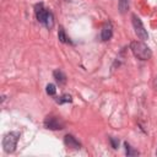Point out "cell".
<instances>
[{
	"instance_id": "6",
	"label": "cell",
	"mask_w": 157,
	"mask_h": 157,
	"mask_svg": "<svg viewBox=\"0 0 157 157\" xmlns=\"http://www.w3.org/2000/svg\"><path fill=\"white\" fill-rule=\"evenodd\" d=\"M112 37H113V26H112V23L109 21H107L103 25L102 29H101V39L104 40V42H107Z\"/></svg>"
},
{
	"instance_id": "9",
	"label": "cell",
	"mask_w": 157,
	"mask_h": 157,
	"mask_svg": "<svg viewBox=\"0 0 157 157\" xmlns=\"http://www.w3.org/2000/svg\"><path fill=\"white\" fill-rule=\"evenodd\" d=\"M58 38H59V40H60L61 43H71L70 38L66 36V33H65V31H64V28H63V27H60V28H59Z\"/></svg>"
},
{
	"instance_id": "4",
	"label": "cell",
	"mask_w": 157,
	"mask_h": 157,
	"mask_svg": "<svg viewBox=\"0 0 157 157\" xmlns=\"http://www.w3.org/2000/svg\"><path fill=\"white\" fill-rule=\"evenodd\" d=\"M131 22H132V27H134V31H135L136 36H137L140 39H142V40L148 39V33H147L145 26L142 25L141 20H140L135 13L131 15Z\"/></svg>"
},
{
	"instance_id": "10",
	"label": "cell",
	"mask_w": 157,
	"mask_h": 157,
	"mask_svg": "<svg viewBox=\"0 0 157 157\" xmlns=\"http://www.w3.org/2000/svg\"><path fill=\"white\" fill-rule=\"evenodd\" d=\"M118 7L120 13H125L129 10V0H118Z\"/></svg>"
},
{
	"instance_id": "1",
	"label": "cell",
	"mask_w": 157,
	"mask_h": 157,
	"mask_svg": "<svg viewBox=\"0 0 157 157\" xmlns=\"http://www.w3.org/2000/svg\"><path fill=\"white\" fill-rule=\"evenodd\" d=\"M36 17L38 22L44 25L48 29H52L54 27V16L53 13L43 6V4H37L36 5Z\"/></svg>"
},
{
	"instance_id": "15",
	"label": "cell",
	"mask_w": 157,
	"mask_h": 157,
	"mask_svg": "<svg viewBox=\"0 0 157 157\" xmlns=\"http://www.w3.org/2000/svg\"><path fill=\"white\" fill-rule=\"evenodd\" d=\"M153 86H155V88H157V76L155 78V81H153Z\"/></svg>"
},
{
	"instance_id": "14",
	"label": "cell",
	"mask_w": 157,
	"mask_h": 157,
	"mask_svg": "<svg viewBox=\"0 0 157 157\" xmlns=\"http://www.w3.org/2000/svg\"><path fill=\"white\" fill-rule=\"evenodd\" d=\"M109 141H110V145L113 148H118V146H119V139L118 137H109Z\"/></svg>"
},
{
	"instance_id": "17",
	"label": "cell",
	"mask_w": 157,
	"mask_h": 157,
	"mask_svg": "<svg viewBox=\"0 0 157 157\" xmlns=\"http://www.w3.org/2000/svg\"><path fill=\"white\" fill-rule=\"evenodd\" d=\"M66 1H69V0H66Z\"/></svg>"
},
{
	"instance_id": "2",
	"label": "cell",
	"mask_w": 157,
	"mask_h": 157,
	"mask_svg": "<svg viewBox=\"0 0 157 157\" xmlns=\"http://www.w3.org/2000/svg\"><path fill=\"white\" fill-rule=\"evenodd\" d=\"M130 49H131L134 56L137 58L139 60H148V59H151V56H152L151 49H150L144 42H140V40H134V42H131Z\"/></svg>"
},
{
	"instance_id": "3",
	"label": "cell",
	"mask_w": 157,
	"mask_h": 157,
	"mask_svg": "<svg viewBox=\"0 0 157 157\" xmlns=\"http://www.w3.org/2000/svg\"><path fill=\"white\" fill-rule=\"evenodd\" d=\"M20 139L18 131H10L2 137V148L6 153H12L16 150L17 141Z\"/></svg>"
},
{
	"instance_id": "16",
	"label": "cell",
	"mask_w": 157,
	"mask_h": 157,
	"mask_svg": "<svg viewBox=\"0 0 157 157\" xmlns=\"http://www.w3.org/2000/svg\"><path fill=\"white\" fill-rule=\"evenodd\" d=\"M156 155H157V152H156Z\"/></svg>"
},
{
	"instance_id": "8",
	"label": "cell",
	"mask_w": 157,
	"mask_h": 157,
	"mask_svg": "<svg viewBox=\"0 0 157 157\" xmlns=\"http://www.w3.org/2000/svg\"><path fill=\"white\" fill-rule=\"evenodd\" d=\"M53 76L55 78V81L59 83V85H65L66 83V75L63 72V70L60 69H56L53 71Z\"/></svg>"
},
{
	"instance_id": "5",
	"label": "cell",
	"mask_w": 157,
	"mask_h": 157,
	"mask_svg": "<svg viewBox=\"0 0 157 157\" xmlns=\"http://www.w3.org/2000/svg\"><path fill=\"white\" fill-rule=\"evenodd\" d=\"M44 126L49 130H61L64 129V123L60 118L49 115L44 119Z\"/></svg>"
},
{
	"instance_id": "11",
	"label": "cell",
	"mask_w": 157,
	"mask_h": 157,
	"mask_svg": "<svg viewBox=\"0 0 157 157\" xmlns=\"http://www.w3.org/2000/svg\"><path fill=\"white\" fill-rule=\"evenodd\" d=\"M124 147H125V153L128 156H136V155H139V151L134 150L128 142H124Z\"/></svg>"
},
{
	"instance_id": "12",
	"label": "cell",
	"mask_w": 157,
	"mask_h": 157,
	"mask_svg": "<svg viewBox=\"0 0 157 157\" xmlns=\"http://www.w3.org/2000/svg\"><path fill=\"white\" fill-rule=\"evenodd\" d=\"M71 101H72V98H71L70 94H63V96H60L59 98H56V103H59V104H63V103H70Z\"/></svg>"
},
{
	"instance_id": "13",
	"label": "cell",
	"mask_w": 157,
	"mask_h": 157,
	"mask_svg": "<svg viewBox=\"0 0 157 157\" xmlns=\"http://www.w3.org/2000/svg\"><path fill=\"white\" fill-rule=\"evenodd\" d=\"M45 92H47V94H49V96H54V94L56 93V87H55V85L48 83L47 87H45Z\"/></svg>"
},
{
	"instance_id": "7",
	"label": "cell",
	"mask_w": 157,
	"mask_h": 157,
	"mask_svg": "<svg viewBox=\"0 0 157 157\" xmlns=\"http://www.w3.org/2000/svg\"><path fill=\"white\" fill-rule=\"evenodd\" d=\"M64 144L70 148H75V150H80L81 148V144L72 135H69V134L64 136Z\"/></svg>"
}]
</instances>
